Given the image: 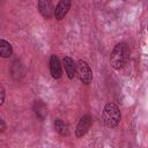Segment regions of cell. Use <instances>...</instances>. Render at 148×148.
Listing matches in <instances>:
<instances>
[{"label":"cell","mask_w":148,"mask_h":148,"mask_svg":"<svg viewBox=\"0 0 148 148\" xmlns=\"http://www.w3.org/2000/svg\"><path fill=\"white\" fill-rule=\"evenodd\" d=\"M130 58V49L125 43H119L117 44L110 56V64L114 69H120L123 68Z\"/></svg>","instance_id":"cell-1"},{"label":"cell","mask_w":148,"mask_h":148,"mask_svg":"<svg viewBox=\"0 0 148 148\" xmlns=\"http://www.w3.org/2000/svg\"><path fill=\"white\" fill-rule=\"evenodd\" d=\"M120 111L119 108L114 104V103H108L104 106L103 110V120L105 123V125L110 128H113L116 126H118L119 121H120Z\"/></svg>","instance_id":"cell-2"},{"label":"cell","mask_w":148,"mask_h":148,"mask_svg":"<svg viewBox=\"0 0 148 148\" xmlns=\"http://www.w3.org/2000/svg\"><path fill=\"white\" fill-rule=\"evenodd\" d=\"M76 74L80 79V81L84 84H89L92 80V71L90 66L84 60H77L76 62Z\"/></svg>","instance_id":"cell-3"},{"label":"cell","mask_w":148,"mask_h":148,"mask_svg":"<svg viewBox=\"0 0 148 148\" xmlns=\"http://www.w3.org/2000/svg\"><path fill=\"white\" fill-rule=\"evenodd\" d=\"M91 123H92V119H91V117H90L89 114H84L83 117H81V119H80L79 123H77L76 130H75L76 136H77V138L83 136V135L88 132V130L90 128Z\"/></svg>","instance_id":"cell-4"},{"label":"cell","mask_w":148,"mask_h":148,"mask_svg":"<svg viewBox=\"0 0 148 148\" xmlns=\"http://www.w3.org/2000/svg\"><path fill=\"white\" fill-rule=\"evenodd\" d=\"M38 12L44 18H50L54 15V8L51 0H38Z\"/></svg>","instance_id":"cell-5"},{"label":"cell","mask_w":148,"mask_h":148,"mask_svg":"<svg viewBox=\"0 0 148 148\" xmlns=\"http://www.w3.org/2000/svg\"><path fill=\"white\" fill-rule=\"evenodd\" d=\"M69 8H71V0H60L54 8L56 20H58V21L62 20L66 16V14L68 13Z\"/></svg>","instance_id":"cell-6"},{"label":"cell","mask_w":148,"mask_h":148,"mask_svg":"<svg viewBox=\"0 0 148 148\" xmlns=\"http://www.w3.org/2000/svg\"><path fill=\"white\" fill-rule=\"evenodd\" d=\"M50 73L53 79H60L62 75L61 65H60L59 58L56 54H52L50 57Z\"/></svg>","instance_id":"cell-7"},{"label":"cell","mask_w":148,"mask_h":148,"mask_svg":"<svg viewBox=\"0 0 148 148\" xmlns=\"http://www.w3.org/2000/svg\"><path fill=\"white\" fill-rule=\"evenodd\" d=\"M62 64H64V67H65V71L67 73V76L72 80L74 79L75 74H76V64L74 62V60L71 58V57H65L64 60H62Z\"/></svg>","instance_id":"cell-8"},{"label":"cell","mask_w":148,"mask_h":148,"mask_svg":"<svg viewBox=\"0 0 148 148\" xmlns=\"http://www.w3.org/2000/svg\"><path fill=\"white\" fill-rule=\"evenodd\" d=\"M12 53H13L12 45L5 39H0V56L2 58H8L12 56Z\"/></svg>","instance_id":"cell-9"},{"label":"cell","mask_w":148,"mask_h":148,"mask_svg":"<svg viewBox=\"0 0 148 148\" xmlns=\"http://www.w3.org/2000/svg\"><path fill=\"white\" fill-rule=\"evenodd\" d=\"M54 128H56V131H57L60 135H62V136H66V135H68V133H69L68 126H67L61 119H56V120H54Z\"/></svg>","instance_id":"cell-10"},{"label":"cell","mask_w":148,"mask_h":148,"mask_svg":"<svg viewBox=\"0 0 148 148\" xmlns=\"http://www.w3.org/2000/svg\"><path fill=\"white\" fill-rule=\"evenodd\" d=\"M3 102H5V89L1 86V102H0V104H3Z\"/></svg>","instance_id":"cell-11"},{"label":"cell","mask_w":148,"mask_h":148,"mask_svg":"<svg viewBox=\"0 0 148 148\" xmlns=\"http://www.w3.org/2000/svg\"><path fill=\"white\" fill-rule=\"evenodd\" d=\"M0 123H1V131H3V130H5V123H3V120H2V119L0 120Z\"/></svg>","instance_id":"cell-12"}]
</instances>
